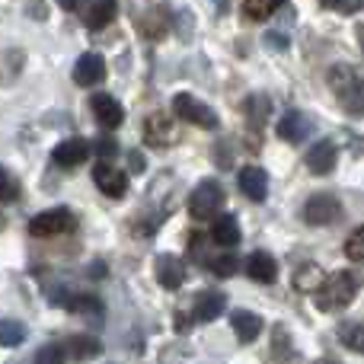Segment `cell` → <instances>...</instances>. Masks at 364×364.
Masks as SVG:
<instances>
[{"instance_id":"cell-1","label":"cell","mask_w":364,"mask_h":364,"mask_svg":"<svg viewBox=\"0 0 364 364\" xmlns=\"http://www.w3.org/2000/svg\"><path fill=\"white\" fill-rule=\"evenodd\" d=\"M358 291H361V278L355 275V272H348V269L333 272V275L320 284V291H316V307H320L323 314H339V310H346L348 304L358 297Z\"/></svg>"},{"instance_id":"cell-2","label":"cell","mask_w":364,"mask_h":364,"mask_svg":"<svg viewBox=\"0 0 364 364\" xmlns=\"http://www.w3.org/2000/svg\"><path fill=\"white\" fill-rule=\"evenodd\" d=\"M329 87L339 96V102L348 109V112L364 115V77L348 64H336L329 70Z\"/></svg>"},{"instance_id":"cell-3","label":"cell","mask_w":364,"mask_h":364,"mask_svg":"<svg viewBox=\"0 0 364 364\" xmlns=\"http://www.w3.org/2000/svg\"><path fill=\"white\" fill-rule=\"evenodd\" d=\"M220 208H224V188L218 179H201L188 195V214L195 220H214Z\"/></svg>"},{"instance_id":"cell-4","label":"cell","mask_w":364,"mask_h":364,"mask_svg":"<svg viewBox=\"0 0 364 364\" xmlns=\"http://www.w3.org/2000/svg\"><path fill=\"white\" fill-rule=\"evenodd\" d=\"M77 230V214L70 208H48V211L36 214L29 220L32 237H64V233Z\"/></svg>"},{"instance_id":"cell-5","label":"cell","mask_w":364,"mask_h":364,"mask_svg":"<svg viewBox=\"0 0 364 364\" xmlns=\"http://www.w3.org/2000/svg\"><path fill=\"white\" fill-rule=\"evenodd\" d=\"M134 26L144 38L151 42H160V38L170 32L173 16H170V6L166 4H147V6H134Z\"/></svg>"},{"instance_id":"cell-6","label":"cell","mask_w":364,"mask_h":364,"mask_svg":"<svg viewBox=\"0 0 364 364\" xmlns=\"http://www.w3.org/2000/svg\"><path fill=\"white\" fill-rule=\"evenodd\" d=\"M304 220L310 227H333L342 220V201L329 192H316L304 205Z\"/></svg>"},{"instance_id":"cell-7","label":"cell","mask_w":364,"mask_h":364,"mask_svg":"<svg viewBox=\"0 0 364 364\" xmlns=\"http://www.w3.org/2000/svg\"><path fill=\"white\" fill-rule=\"evenodd\" d=\"M173 112H176V119L188 122V125L208 128V132L218 128V115H214V109L205 106L201 100H195L192 93H176L173 96Z\"/></svg>"},{"instance_id":"cell-8","label":"cell","mask_w":364,"mask_h":364,"mask_svg":"<svg viewBox=\"0 0 364 364\" xmlns=\"http://www.w3.org/2000/svg\"><path fill=\"white\" fill-rule=\"evenodd\" d=\"M90 109H93V119L100 122L106 132H115V128L125 122V109H122V102L109 93H96L93 100H90Z\"/></svg>"},{"instance_id":"cell-9","label":"cell","mask_w":364,"mask_h":364,"mask_svg":"<svg viewBox=\"0 0 364 364\" xmlns=\"http://www.w3.org/2000/svg\"><path fill=\"white\" fill-rule=\"evenodd\" d=\"M106 80V61L96 51H87V55L77 58L74 64V83L77 87H100Z\"/></svg>"},{"instance_id":"cell-10","label":"cell","mask_w":364,"mask_h":364,"mask_svg":"<svg viewBox=\"0 0 364 364\" xmlns=\"http://www.w3.org/2000/svg\"><path fill=\"white\" fill-rule=\"evenodd\" d=\"M144 141L151 147H170L176 141V125H173L170 115L154 112L144 119Z\"/></svg>"},{"instance_id":"cell-11","label":"cell","mask_w":364,"mask_h":364,"mask_svg":"<svg viewBox=\"0 0 364 364\" xmlns=\"http://www.w3.org/2000/svg\"><path fill=\"white\" fill-rule=\"evenodd\" d=\"M304 160H307V170L314 173V176H326V173H333L336 164H339V151H336L333 141H316V144H310Z\"/></svg>"},{"instance_id":"cell-12","label":"cell","mask_w":364,"mask_h":364,"mask_svg":"<svg viewBox=\"0 0 364 364\" xmlns=\"http://www.w3.org/2000/svg\"><path fill=\"white\" fill-rule=\"evenodd\" d=\"M90 141H83V138H68V141H61V144L51 151V160H55L61 170H74V166H80L83 160L90 157Z\"/></svg>"},{"instance_id":"cell-13","label":"cell","mask_w":364,"mask_h":364,"mask_svg":"<svg viewBox=\"0 0 364 364\" xmlns=\"http://www.w3.org/2000/svg\"><path fill=\"white\" fill-rule=\"evenodd\" d=\"M93 182H96V188H100L102 195H109V198H122V195L128 192V176L122 170H115V166H109V164L96 166Z\"/></svg>"},{"instance_id":"cell-14","label":"cell","mask_w":364,"mask_h":364,"mask_svg":"<svg viewBox=\"0 0 364 364\" xmlns=\"http://www.w3.org/2000/svg\"><path fill=\"white\" fill-rule=\"evenodd\" d=\"M275 134H278L282 141H291V144H301V141L310 134V119H307L304 112H297V109H291V112H284L282 119H278Z\"/></svg>"},{"instance_id":"cell-15","label":"cell","mask_w":364,"mask_h":364,"mask_svg":"<svg viewBox=\"0 0 364 364\" xmlns=\"http://www.w3.org/2000/svg\"><path fill=\"white\" fill-rule=\"evenodd\" d=\"M237 182H240V192L250 201H265V195H269V176H265L262 166H243Z\"/></svg>"},{"instance_id":"cell-16","label":"cell","mask_w":364,"mask_h":364,"mask_svg":"<svg viewBox=\"0 0 364 364\" xmlns=\"http://www.w3.org/2000/svg\"><path fill=\"white\" fill-rule=\"evenodd\" d=\"M115 16H119V0H90V6L83 10V26L100 32V29H106Z\"/></svg>"},{"instance_id":"cell-17","label":"cell","mask_w":364,"mask_h":364,"mask_svg":"<svg viewBox=\"0 0 364 364\" xmlns=\"http://www.w3.org/2000/svg\"><path fill=\"white\" fill-rule=\"evenodd\" d=\"M224 304H227L224 294H218V291H201V294L195 297L192 320H195V323H211V320H218V316L224 314Z\"/></svg>"},{"instance_id":"cell-18","label":"cell","mask_w":364,"mask_h":364,"mask_svg":"<svg viewBox=\"0 0 364 364\" xmlns=\"http://www.w3.org/2000/svg\"><path fill=\"white\" fill-rule=\"evenodd\" d=\"M243 269H246V275L259 284H272L278 278V262H275V256H269V252H252V256L243 262Z\"/></svg>"},{"instance_id":"cell-19","label":"cell","mask_w":364,"mask_h":364,"mask_svg":"<svg viewBox=\"0 0 364 364\" xmlns=\"http://www.w3.org/2000/svg\"><path fill=\"white\" fill-rule=\"evenodd\" d=\"M230 326H233V333H237V339L243 342V346H250V342H256L259 333H262V316L252 314V310H233Z\"/></svg>"},{"instance_id":"cell-20","label":"cell","mask_w":364,"mask_h":364,"mask_svg":"<svg viewBox=\"0 0 364 364\" xmlns=\"http://www.w3.org/2000/svg\"><path fill=\"white\" fill-rule=\"evenodd\" d=\"M157 282L164 284L166 291H176L186 282V265H182L179 256H160L157 259Z\"/></svg>"},{"instance_id":"cell-21","label":"cell","mask_w":364,"mask_h":364,"mask_svg":"<svg viewBox=\"0 0 364 364\" xmlns=\"http://www.w3.org/2000/svg\"><path fill=\"white\" fill-rule=\"evenodd\" d=\"M211 240L218 246H224V250H233V246L240 243V224H237V218H233V214H220V218H214Z\"/></svg>"},{"instance_id":"cell-22","label":"cell","mask_w":364,"mask_h":364,"mask_svg":"<svg viewBox=\"0 0 364 364\" xmlns=\"http://www.w3.org/2000/svg\"><path fill=\"white\" fill-rule=\"evenodd\" d=\"M323 282H326V272H323L316 262H304L294 269V288L304 291V294H316Z\"/></svg>"},{"instance_id":"cell-23","label":"cell","mask_w":364,"mask_h":364,"mask_svg":"<svg viewBox=\"0 0 364 364\" xmlns=\"http://www.w3.org/2000/svg\"><path fill=\"white\" fill-rule=\"evenodd\" d=\"M55 304L74 310V314H102V304L96 301L93 294H70V291H61V294L55 297Z\"/></svg>"},{"instance_id":"cell-24","label":"cell","mask_w":364,"mask_h":364,"mask_svg":"<svg viewBox=\"0 0 364 364\" xmlns=\"http://www.w3.org/2000/svg\"><path fill=\"white\" fill-rule=\"evenodd\" d=\"M64 348H70V355H74L77 361H90V358H100L102 355V342L93 339V336H70Z\"/></svg>"},{"instance_id":"cell-25","label":"cell","mask_w":364,"mask_h":364,"mask_svg":"<svg viewBox=\"0 0 364 364\" xmlns=\"http://www.w3.org/2000/svg\"><path fill=\"white\" fill-rule=\"evenodd\" d=\"M284 4H288V0H243V16L252 19V23H262V19H269L272 13Z\"/></svg>"},{"instance_id":"cell-26","label":"cell","mask_w":364,"mask_h":364,"mask_svg":"<svg viewBox=\"0 0 364 364\" xmlns=\"http://www.w3.org/2000/svg\"><path fill=\"white\" fill-rule=\"evenodd\" d=\"M243 112H246V119L252 122V128H262L265 119H269V112H272L269 96H250V100L243 102Z\"/></svg>"},{"instance_id":"cell-27","label":"cell","mask_w":364,"mask_h":364,"mask_svg":"<svg viewBox=\"0 0 364 364\" xmlns=\"http://www.w3.org/2000/svg\"><path fill=\"white\" fill-rule=\"evenodd\" d=\"M339 342L352 352L364 355V323H342L339 326Z\"/></svg>"},{"instance_id":"cell-28","label":"cell","mask_w":364,"mask_h":364,"mask_svg":"<svg viewBox=\"0 0 364 364\" xmlns=\"http://www.w3.org/2000/svg\"><path fill=\"white\" fill-rule=\"evenodd\" d=\"M26 342V326L19 320H0V346L16 348Z\"/></svg>"},{"instance_id":"cell-29","label":"cell","mask_w":364,"mask_h":364,"mask_svg":"<svg viewBox=\"0 0 364 364\" xmlns=\"http://www.w3.org/2000/svg\"><path fill=\"white\" fill-rule=\"evenodd\" d=\"M208 269H211L218 278H230V275H237V269H240V259L233 256V252H220V256L208 259Z\"/></svg>"},{"instance_id":"cell-30","label":"cell","mask_w":364,"mask_h":364,"mask_svg":"<svg viewBox=\"0 0 364 364\" xmlns=\"http://www.w3.org/2000/svg\"><path fill=\"white\" fill-rule=\"evenodd\" d=\"M346 256L352 259V262H364V224L346 240Z\"/></svg>"},{"instance_id":"cell-31","label":"cell","mask_w":364,"mask_h":364,"mask_svg":"<svg viewBox=\"0 0 364 364\" xmlns=\"http://www.w3.org/2000/svg\"><path fill=\"white\" fill-rule=\"evenodd\" d=\"M36 364H64V348L58 342H48L45 348H38Z\"/></svg>"},{"instance_id":"cell-32","label":"cell","mask_w":364,"mask_h":364,"mask_svg":"<svg viewBox=\"0 0 364 364\" xmlns=\"http://www.w3.org/2000/svg\"><path fill=\"white\" fill-rule=\"evenodd\" d=\"M16 198H19L16 179H10V173L0 166V201H16Z\"/></svg>"},{"instance_id":"cell-33","label":"cell","mask_w":364,"mask_h":364,"mask_svg":"<svg viewBox=\"0 0 364 364\" xmlns=\"http://www.w3.org/2000/svg\"><path fill=\"white\" fill-rule=\"evenodd\" d=\"M93 151H96V154H100V157H102V160H112V157H115V154H119V141H115V138H109V134H106V138L93 141Z\"/></svg>"},{"instance_id":"cell-34","label":"cell","mask_w":364,"mask_h":364,"mask_svg":"<svg viewBox=\"0 0 364 364\" xmlns=\"http://www.w3.org/2000/svg\"><path fill=\"white\" fill-rule=\"evenodd\" d=\"M326 6H333L336 13H346V16H352V13L364 10V0H323Z\"/></svg>"},{"instance_id":"cell-35","label":"cell","mask_w":364,"mask_h":364,"mask_svg":"<svg viewBox=\"0 0 364 364\" xmlns=\"http://www.w3.org/2000/svg\"><path fill=\"white\" fill-rule=\"evenodd\" d=\"M128 164H132V170H134V173H144V157H141L138 151L128 154Z\"/></svg>"},{"instance_id":"cell-36","label":"cell","mask_w":364,"mask_h":364,"mask_svg":"<svg viewBox=\"0 0 364 364\" xmlns=\"http://www.w3.org/2000/svg\"><path fill=\"white\" fill-rule=\"evenodd\" d=\"M265 45H269V48H288V38L284 36H265Z\"/></svg>"},{"instance_id":"cell-37","label":"cell","mask_w":364,"mask_h":364,"mask_svg":"<svg viewBox=\"0 0 364 364\" xmlns=\"http://www.w3.org/2000/svg\"><path fill=\"white\" fill-rule=\"evenodd\" d=\"M80 4H83V0H58V6H61V10H77Z\"/></svg>"},{"instance_id":"cell-38","label":"cell","mask_w":364,"mask_h":364,"mask_svg":"<svg viewBox=\"0 0 364 364\" xmlns=\"http://www.w3.org/2000/svg\"><path fill=\"white\" fill-rule=\"evenodd\" d=\"M358 45H361V51H364V23L358 26Z\"/></svg>"},{"instance_id":"cell-39","label":"cell","mask_w":364,"mask_h":364,"mask_svg":"<svg viewBox=\"0 0 364 364\" xmlns=\"http://www.w3.org/2000/svg\"><path fill=\"white\" fill-rule=\"evenodd\" d=\"M316 364H339V361H336V358H320Z\"/></svg>"},{"instance_id":"cell-40","label":"cell","mask_w":364,"mask_h":364,"mask_svg":"<svg viewBox=\"0 0 364 364\" xmlns=\"http://www.w3.org/2000/svg\"><path fill=\"white\" fill-rule=\"evenodd\" d=\"M4 227H6V218H4V214H0V230H4Z\"/></svg>"}]
</instances>
